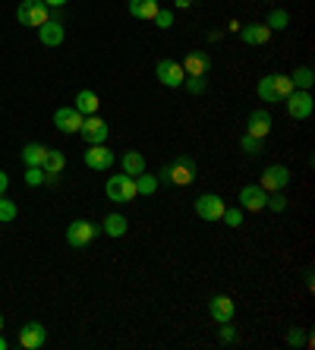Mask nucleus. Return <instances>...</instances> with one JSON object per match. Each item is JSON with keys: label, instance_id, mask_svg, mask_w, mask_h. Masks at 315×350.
<instances>
[{"label": "nucleus", "instance_id": "aec40b11", "mask_svg": "<svg viewBox=\"0 0 315 350\" xmlns=\"http://www.w3.org/2000/svg\"><path fill=\"white\" fill-rule=\"evenodd\" d=\"M64 164H66L64 152H57V148H48V158H44V164H41V171H44V180H51V183H54L57 174L64 171Z\"/></svg>", "mask_w": 315, "mask_h": 350}, {"label": "nucleus", "instance_id": "7ed1b4c3", "mask_svg": "<svg viewBox=\"0 0 315 350\" xmlns=\"http://www.w3.org/2000/svg\"><path fill=\"white\" fill-rule=\"evenodd\" d=\"M16 19H19V25H32V29H38V25H44L51 19L48 3H44V0H23L19 10H16Z\"/></svg>", "mask_w": 315, "mask_h": 350}, {"label": "nucleus", "instance_id": "a19ab883", "mask_svg": "<svg viewBox=\"0 0 315 350\" xmlns=\"http://www.w3.org/2000/svg\"><path fill=\"white\" fill-rule=\"evenodd\" d=\"M0 328H3V312H0Z\"/></svg>", "mask_w": 315, "mask_h": 350}, {"label": "nucleus", "instance_id": "a211bd4d", "mask_svg": "<svg viewBox=\"0 0 315 350\" xmlns=\"http://www.w3.org/2000/svg\"><path fill=\"white\" fill-rule=\"evenodd\" d=\"M211 70V57L202 54V51H193V54H186L183 60V73L186 76H205Z\"/></svg>", "mask_w": 315, "mask_h": 350}, {"label": "nucleus", "instance_id": "cd10ccee", "mask_svg": "<svg viewBox=\"0 0 315 350\" xmlns=\"http://www.w3.org/2000/svg\"><path fill=\"white\" fill-rule=\"evenodd\" d=\"M265 25L271 29V32H281V29L290 25V13H287V10H271V16H268Z\"/></svg>", "mask_w": 315, "mask_h": 350}, {"label": "nucleus", "instance_id": "ea45409f", "mask_svg": "<svg viewBox=\"0 0 315 350\" xmlns=\"http://www.w3.org/2000/svg\"><path fill=\"white\" fill-rule=\"evenodd\" d=\"M7 347H10V344H7V341H3V338H0V350H7Z\"/></svg>", "mask_w": 315, "mask_h": 350}, {"label": "nucleus", "instance_id": "f3484780", "mask_svg": "<svg viewBox=\"0 0 315 350\" xmlns=\"http://www.w3.org/2000/svg\"><path fill=\"white\" fill-rule=\"evenodd\" d=\"M64 23L60 19H48L44 25H38V38L41 44H48V48H57V44H64Z\"/></svg>", "mask_w": 315, "mask_h": 350}, {"label": "nucleus", "instance_id": "6e6552de", "mask_svg": "<svg viewBox=\"0 0 315 350\" xmlns=\"http://www.w3.org/2000/svg\"><path fill=\"white\" fill-rule=\"evenodd\" d=\"M224 199L221 196H215V193H205V196H199L195 199V215L202 221H221V215H224Z\"/></svg>", "mask_w": 315, "mask_h": 350}, {"label": "nucleus", "instance_id": "4be33fe9", "mask_svg": "<svg viewBox=\"0 0 315 350\" xmlns=\"http://www.w3.org/2000/svg\"><path fill=\"white\" fill-rule=\"evenodd\" d=\"M44 158H48V146H41V142H29V146L23 148L25 167H41V164H44Z\"/></svg>", "mask_w": 315, "mask_h": 350}, {"label": "nucleus", "instance_id": "c756f323", "mask_svg": "<svg viewBox=\"0 0 315 350\" xmlns=\"http://www.w3.org/2000/svg\"><path fill=\"white\" fill-rule=\"evenodd\" d=\"M16 215H19L16 202H10L7 196H0V221H3V224H10V221L16 218Z\"/></svg>", "mask_w": 315, "mask_h": 350}, {"label": "nucleus", "instance_id": "ddd939ff", "mask_svg": "<svg viewBox=\"0 0 315 350\" xmlns=\"http://www.w3.org/2000/svg\"><path fill=\"white\" fill-rule=\"evenodd\" d=\"M246 133L256 136V139H265L268 133H271V111H265V107L252 111L249 120H246Z\"/></svg>", "mask_w": 315, "mask_h": 350}, {"label": "nucleus", "instance_id": "9d476101", "mask_svg": "<svg viewBox=\"0 0 315 350\" xmlns=\"http://www.w3.org/2000/svg\"><path fill=\"white\" fill-rule=\"evenodd\" d=\"M290 183V171L284 167V164H271V167H265L262 171V183L259 187L265 189V193H277V189H284Z\"/></svg>", "mask_w": 315, "mask_h": 350}, {"label": "nucleus", "instance_id": "5701e85b", "mask_svg": "<svg viewBox=\"0 0 315 350\" xmlns=\"http://www.w3.org/2000/svg\"><path fill=\"white\" fill-rule=\"evenodd\" d=\"M98 105H101V101H98V95L92 89H82L79 95H76V111H79L82 117H89V114H98Z\"/></svg>", "mask_w": 315, "mask_h": 350}, {"label": "nucleus", "instance_id": "b1692460", "mask_svg": "<svg viewBox=\"0 0 315 350\" xmlns=\"http://www.w3.org/2000/svg\"><path fill=\"white\" fill-rule=\"evenodd\" d=\"M158 10H161L158 0H130V13L136 19H154L158 16Z\"/></svg>", "mask_w": 315, "mask_h": 350}, {"label": "nucleus", "instance_id": "0eeeda50", "mask_svg": "<svg viewBox=\"0 0 315 350\" xmlns=\"http://www.w3.org/2000/svg\"><path fill=\"white\" fill-rule=\"evenodd\" d=\"M107 123L101 120V117L98 114H89V117H82V126H79V136L85 139V142H89V146H101V142H105L107 139Z\"/></svg>", "mask_w": 315, "mask_h": 350}, {"label": "nucleus", "instance_id": "f257e3e1", "mask_svg": "<svg viewBox=\"0 0 315 350\" xmlns=\"http://www.w3.org/2000/svg\"><path fill=\"white\" fill-rule=\"evenodd\" d=\"M158 180H164V183H170V187H189L195 180V161L193 158H174L170 164H164L161 174H158Z\"/></svg>", "mask_w": 315, "mask_h": 350}, {"label": "nucleus", "instance_id": "a878e982", "mask_svg": "<svg viewBox=\"0 0 315 350\" xmlns=\"http://www.w3.org/2000/svg\"><path fill=\"white\" fill-rule=\"evenodd\" d=\"M158 183H161V180H158V177H152V174H148V171H142V174H139V177H136V193H142V196H152L154 189H158Z\"/></svg>", "mask_w": 315, "mask_h": 350}, {"label": "nucleus", "instance_id": "bb28decb", "mask_svg": "<svg viewBox=\"0 0 315 350\" xmlns=\"http://www.w3.org/2000/svg\"><path fill=\"white\" fill-rule=\"evenodd\" d=\"M240 148L243 152H246V155H262V152H265V139H256V136H249V133H246V136L240 139Z\"/></svg>", "mask_w": 315, "mask_h": 350}, {"label": "nucleus", "instance_id": "72a5a7b5", "mask_svg": "<svg viewBox=\"0 0 315 350\" xmlns=\"http://www.w3.org/2000/svg\"><path fill=\"white\" fill-rule=\"evenodd\" d=\"M152 23L158 25V29H170V25H174V13H170V10H158V16H154Z\"/></svg>", "mask_w": 315, "mask_h": 350}, {"label": "nucleus", "instance_id": "79ce46f5", "mask_svg": "<svg viewBox=\"0 0 315 350\" xmlns=\"http://www.w3.org/2000/svg\"><path fill=\"white\" fill-rule=\"evenodd\" d=\"M268 3H271V0H268Z\"/></svg>", "mask_w": 315, "mask_h": 350}, {"label": "nucleus", "instance_id": "dca6fc26", "mask_svg": "<svg viewBox=\"0 0 315 350\" xmlns=\"http://www.w3.org/2000/svg\"><path fill=\"white\" fill-rule=\"evenodd\" d=\"M85 164H89L92 171H107V167L113 164V152L105 148V142H101V146H89V152H85Z\"/></svg>", "mask_w": 315, "mask_h": 350}, {"label": "nucleus", "instance_id": "f704fd0d", "mask_svg": "<svg viewBox=\"0 0 315 350\" xmlns=\"http://www.w3.org/2000/svg\"><path fill=\"white\" fill-rule=\"evenodd\" d=\"M218 338H221L224 344H234V341H236V328H230V322H221Z\"/></svg>", "mask_w": 315, "mask_h": 350}, {"label": "nucleus", "instance_id": "7c9ffc66", "mask_svg": "<svg viewBox=\"0 0 315 350\" xmlns=\"http://www.w3.org/2000/svg\"><path fill=\"white\" fill-rule=\"evenodd\" d=\"M221 221H224L227 228H240V224H243V208H224Z\"/></svg>", "mask_w": 315, "mask_h": 350}, {"label": "nucleus", "instance_id": "6ab92c4d", "mask_svg": "<svg viewBox=\"0 0 315 350\" xmlns=\"http://www.w3.org/2000/svg\"><path fill=\"white\" fill-rule=\"evenodd\" d=\"M240 38L246 44H265V41H271V29L265 23H249L240 29Z\"/></svg>", "mask_w": 315, "mask_h": 350}, {"label": "nucleus", "instance_id": "423d86ee", "mask_svg": "<svg viewBox=\"0 0 315 350\" xmlns=\"http://www.w3.org/2000/svg\"><path fill=\"white\" fill-rule=\"evenodd\" d=\"M98 237V228L92 224V221H70V228H66V243L76 246V250H82V246H89L92 240Z\"/></svg>", "mask_w": 315, "mask_h": 350}, {"label": "nucleus", "instance_id": "473e14b6", "mask_svg": "<svg viewBox=\"0 0 315 350\" xmlns=\"http://www.w3.org/2000/svg\"><path fill=\"white\" fill-rule=\"evenodd\" d=\"M25 183H29V187H41V183H44V171H41V167H29V171H25Z\"/></svg>", "mask_w": 315, "mask_h": 350}, {"label": "nucleus", "instance_id": "2eb2a0df", "mask_svg": "<svg viewBox=\"0 0 315 350\" xmlns=\"http://www.w3.org/2000/svg\"><path fill=\"white\" fill-rule=\"evenodd\" d=\"M54 126L60 133H79V126H82V114L76 111V107H60L54 114Z\"/></svg>", "mask_w": 315, "mask_h": 350}, {"label": "nucleus", "instance_id": "58836bf2", "mask_svg": "<svg viewBox=\"0 0 315 350\" xmlns=\"http://www.w3.org/2000/svg\"><path fill=\"white\" fill-rule=\"evenodd\" d=\"M177 7H180V10H186V7H193V0H177Z\"/></svg>", "mask_w": 315, "mask_h": 350}, {"label": "nucleus", "instance_id": "4c0bfd02", "mask_svg": "<svg viewBox=\"0 0 315 350\" xmlns=\"http://www.w3.org/2000/svg\"><path fill=\"white\" fill-rule=\"evenodd\" d=\"M44 3H48V7H64L66 0H44Z\"/></svg>", "mask_w": 315, "mask_h": 350}, {"label": "nucleus", "instance_id": "4468645a", "mask_svg": "<svg viewBox=\"0 0 315 350\" xmlns=\"http://www.w3.org/2000/svg\"><path fill=\"white\" fill-rule=\"evenodd\" d=\"M268 202V193L262 187H243L240 189V208L246 212H262Z\"/></svg>", "mask_w": 315, "mask_h": 350}, {"label": "nucleus", "instance_id": "1a4fd4ad", "mask_svg": "<svg viewBox=\"0 0 315 350\" xmlns=\"http://www.w3.org/2000/svg\"><path fill=\"white\" fill-rule=\"evenodd\" d=\"M154 73H158V82L167 85V89H183L186 73H183V64H177V60H161Z\"/></svg>", "mask_w": 315, "mask_h": 350}, {"label": "nucleus", "instance_id": "412c9836", "mask_svg": "<svg viewBox=\"0 0 315 350\" xmlns=\"http://www.w3.org/2000/svg\"><path fill=\"white\" fill-rule=\"evenodd\" d=\"M120 167H123V174H130V177H139V174L146 171V155H142V152H123Z\"/></svg>", "mask_w": 315, "mask_h": 350}, {"label": "nucleus", "instance_id": "39448f33", "mask_svg": "<svg viewBox=\"0 0 315 350\" xmlns=\"http://www.w3.org/2000/svg\"><path fill=\"white\" fill-rule=\"evenodd\" d=\"M284 105H287V114H290L293 120H306L315 111V101H312V95H309V89H293Z\"/></svg>", "mask_w": 315, "mask_h": 350}, {"label": "nucleus", "instance_id": "c85d7f7f", "mask_svg": "<svg viewBox=\"0 0 315 350\" xmlns=\"http://www.w3.org/2000/svg\"><path fill=\"white\" fill-rule=\"evenodd\" d=\"M290 82H293V89H309V85L315 82V73L309 70V66H299L297 73L290 76Z\"/></svg>", "mask_w": 315, "mask_h": 350}, {"label": "nucleus", "instance_id": "e433bc0d", "mask_svg": "<svg viewBox=\"0 0 315 350\" xmlns=\"http://www.w3.org/2000/svg\"><path fill=\"white\" fill-rule=\"evenodd\" d=\"M7 187H10V177H7V174H3V171H0V196L7 193Z\"/></svg>", "mask_w": 315, "mask_h": 350}, {"label": "nucleus", "instance_id": "f03ea898", "mask_svg": "<svg viewBox=\"0 0 315 350\" xmlns=\"http://www.w3.org/2000/svg\"><path fill=\"white\" fill-rule=\"evenodd\" d=\"M293 92V82H290V76H284V73H271V76H265V79L259 82V98L262 101H287V95Z\"/></svg>", "mask_w": 315, "mask_h": 350}, {"label": "nucleus", "instance_id": "2f4dec72", "mask_svg": "<svg viewBox=\"0 0 315 350\" xmlns=\"http://www.w3.org/2000/svg\"><path fill=\"white\" fill-rule=\"evenodd\" d=\"M183 85L193 92V95H199V92H205V76H186Z\"/></svg>", "mask_w": 315, "mask_h": 350}, {"label": "nucleus", "instance_id": "9b49d317", "mask_svg": "<svg viewBox=\"0 0 315 350\" xmlns=\"http://www.w3.org/2000/svg\"><path fill=\"white\" fill-rule=\"evenodd\" d=\"M44 341H48V332H44V325H41V322H29V325L19 328V347L41 350V347H44Z\"/></svg>", "mask_w": 315, "mask_h": 350}, {"label": "nucleus", "instance_id": "20e7f679", "mask_svg": "<svg viewBox=\"0 0 315 350\" xmlns=\"http://www.w3.org/2000/svg\"><path fill=\"white\" fill-rule=\"evenodd\" d=\"M107 199L111 202H133L136 199V177H130V174H117V177L107 180Z\"/></svg>", "mask_w": 315, "mask_h": 350}, {"label": "nucleus", "instance_id": "393cba45", "mask_svg": "<svg viewBox=\"0 0 315 350\" xmlns=\"http://www.w3.org/2000/svg\"><path fill=\"white\" fill-rule=\"evenodd\" d=\"M126 228H130V224H126V218H123V215H107L105 224H101V230H105L107 237H123V234H126Z\"/></svg>", "mask_w": 315, "mask_h": 350}, {"label": "nucleus", "instance_id": "f8f14e48", "mask_svg": "<svg viewBox=\"0 0 315 350\" xmlns=\"http://www.w3.org/2000/svg\"><path fill=\"white\" fill-rule=\"evenodd\" d=\"M208 312H211V319L215 322H230L234 319V312H236V303L227 297V293H218V297H211V303H208Z\"/></svg>", "mask_w": 315, "mask_h": 350}, {"label": "nucleus", "instance_id": "c9c22d12", "mask_svg": "<svg viewBox=\"0 0 315 350\" xmlns=\"http://www.w3.org/2000/svg\"><path fill=\"white\" fill-rule=\"evenodd\" d=\"M287 344H290V347H303V344H309V338L299 332V328H293V332L287 334Z\"/></svg>", "mask_w": 315, "mask_h": 350}]
</instances>
